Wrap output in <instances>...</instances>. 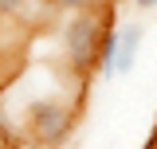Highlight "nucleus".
<instances>
[{"instance_id":"obj_2","label":"nucleus","mask_w":157,"mask_h":149,"mask_svg":"<svg viewBox=\"0 0 157 149\" xmlns=\"http://www.w3.org/2000/svg\"><path fill=\"white\" fill-rule=\"evenodd\" d=\"M102 32L106 24L98 12H75L63 28V55H67V67L75 74H86L98 63V43H102Z\"/></svg>"},{"instance_id":"obj_6","label":"nucleus","mask_w":157,"mask_h":149,"mask_svg":"<svg viewBox=\"0 0 157 149\" xmlns=\"http://www.w3.org/2000/svg\"><path fill=\"white\" fill-rule=\"evenodd\" d=\"M0 149H16V145H0Z\"/></svg>"},{"instance_id":"obj_5","label":"nucleus","mask_w":157,"mask_h":149,"mask_svg":"<svg viewBox=\"0 0 157 149\" xmlns=\"http://www.w3.org/2000/svg\"><path fill=\"white\" fill-rule=\"evenodd\" d=\"M149 149H157V137H153V141H149Z\"/></svg>"},{"instance_id":"obj_1","label":"nucleus","mask_w":157,"mask_h":149,"mask_svg":"<svg viewBox=\"0 0 157 149\" xmlns=\"http://www.w3.org/2000/svg\"><path fill=\"white\" fill-rule=\"evenodd\" d=\"M24 130L36 141L39 149H59L63 141H71V130H75V110L71 102L63 98H51V94H39L24 106Z\"/></svg>"},{"instance_id":"obj_3","label":"nucleus","mask_w":157,"mask_h":149,"mask_svg":"<svg viewBox=\"0 0 157 149\" xmlns=\"http://www.w3.org/2000/svg\"><path fill=\"white\" fill-rule=\"evenodd\" d=\"M141 24H122L118 28V74H130V67H134L137 59V47H141Z\"/></svg>"},{"instance_id":"obj_4","label":"nucleus","mask_w":157,"mask_h":149,"mask_svg":"<svg viewBox=\"0 0 157 149\" xmlns=\"http://www.w3.org/2000/svg\"><path fill=\"white\" fill-rule=\"evenodd\" d=\"M94 71L102 74V78H114V74H118V28H106V32H102Z\"/></svg>"}]
</instances>
